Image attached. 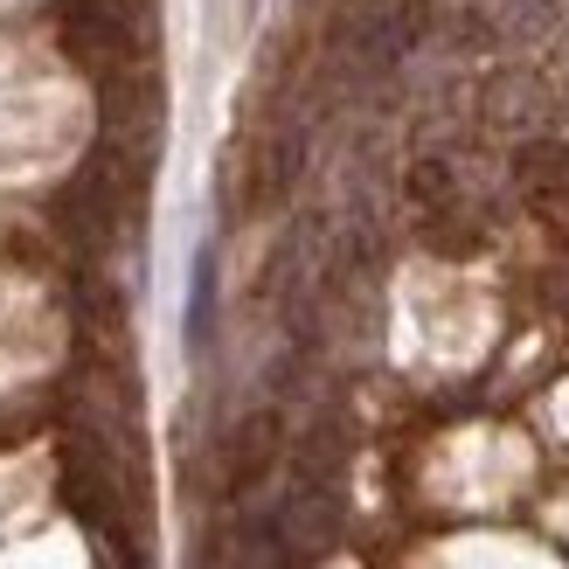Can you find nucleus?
Masks as SVG:
<instances>
[{
  "instance_id": "f257e3e1",
  "label": "nucleus",
  "mask_w": 569,
  "mask_h": 569,
  "mask_svg": "<svg viewBox=\"0 0 569 569\" xmlns=\"http://www.w3.org/2000/svg\"><path fill=\"white\" fill-rule=\"evenodd\" d=\"M209 340H216V250H202L188 278V348L202 355Z\"/></svg>"
}]
</instances>
